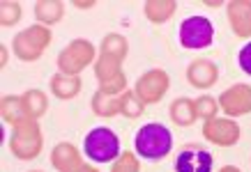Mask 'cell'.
<instances>
[{"mask_svg": "<svg viewBox=\"0 0 251 172\" xmlns=\"http://www.w3.org/2000/svg\"><path fill=\"white\" fill-rule=\"evenodd\" d=\"M134 150L143 161H164L173 150V133L161 122H148L134 135Z\"/></svg>", "mask_w": 251, "mask_h": 172, "instance_id": "cell-1", "label": "cell"}, {"mask_svg": "<svg viewBox=\"0 0 251 172\" xmlns=\"http://www.w3.org/2000/svg\"><path fill=\"white\" fill-rule=\"evenodd\" d=\"M44 138H42V127L37 120H23L12 127L9 135V151L19 161H32L42 154Z\"/></svg>", "mask_w": 251, "mask_h": 172, "instance_id": "cell-2", "label": "cell"}, {"mask_svg": "<svg viewBox=\"0 0 251 172\" xmlns=\"http://www.w3.org/2000/svg\"><path fill=\"white\" fill-rule=\"evenodd\" d=\"M51 42H53L51 28L37 23V25H30V28L21 30L12 39V53L21 62H37L44 55L46 48L51 46Z\"/></svg>", "mask_w": 251, "mask_h": 172, "instance_id": "cell-3", "label": "cell"}, {"mask_svg": "<svg viewBox=\"0 0 251 172\" xmlns=\"http://www.w3.org/2000/svg\"><path fill=\"white\" fill-rule=\"evenodd\" d=\"M83 154L92 163H111L120 156V138L115 135L113 129L95 127L83 138Z\"/></svg>", "mask_w": 251, "mask_h": 172, "instance_id": "cell-4", "label": "cell"}, {"mask_svg": "<svg viewBox=\"0 0 251 172\" xmlns=\"http://www.w3.org/2000/svg\"><path fill=\"white\" fill-rule=\"evenodd\" d=\"M97 62V51L90 39H72L60 53H58V71L67 76H78L85 67Z\"/></svg>", "mask_w": 251, "mask_h": 172, "instance_id": "cell-5", "label": "cell"}, {"mask_svg": "<svg viewBox=\"0 0 251 172\" xmlns=\"http://www.w3.org/2000/svg\"><path fill=\"white\" fill-rule=\"evenodd\" d=\"M177 37H180V46L187 48V51L207 48V46L214 42V23L210 21L207 16H201V14L187 16V19L180 23Z\"/></svg>", "mask_w": 251, "mask_h": 172, "instance_id": "cell-6", "label": "cell"}, {"mask_svg": "<svg viewBox=\"0 0 251 172\" xmlns=\"http://www.w3.org/2000/svg\"><path fill=\"white\" fill-rule=\"evenodd\" d=\"M168 87H171V76L164 69H150V71L138 76L134 92L145 106H150V104H159L161 99L166 97Z\"/></svg>", "mask_w": 251, "mask_h": 172, "instance_id": "cell-7", "label": "cell"}, {"mask_svg": "<svg viewBox=\"0 0 251 172\" xmlns=\"http://www.w3.org/2000/svg\"><path fill=\"white\" fill-rule=\"evenodd\" d=\"M201 133L205 135L207 142H212L217 147H233V145H237V140H240L242 129H240V124H237L235 120H230V117H214V120L203 122Z\"/></svg>", "mask_w": 251, "mask_h": 172, "instance_id": "cell-8", "label": "cell"}, {"mask_svg": "<svg viewBox=\"0 0 251 172\" xmlns=\"http://www.w3.org/2000/svg\"><path fill=\"white\" fill-rule=\"evenodd\" d=\"M219 108L224 110V115L240 117V115H249L251 112V85L247 83H235L230 85L228 90H224L219 94Z\"/></svg>", "mask_w": 251, "mask_h": 172, "instance_id": "cell-9", "label": "cell"}, {"mask_svg": "<svg viewBox=\"0 0 251 172\" xmlns=\"http://www.w3.org/2000/svg\"><path fill=\"white\" fill-rule=\"evenodd\" d=\"M214 156L203 147H184L175 156V172H212Z\"/></svg>", "mask_w": 251, "mask_h": 172, "instance_id": "cell-10", "label": "cell"}, {"mask_svg": "<svg viewBox=\"0 0 251 172\" xmlns=\"http://www.w3.org/2000/svg\"><path fill=\"white\" fill-rule=\"evenodd\" d=\"M226 14L233 35L240 39H251V0H230L226 2Z\"/></svg>", "mask_w": 251, "mask_h": 172, "instance_id": "cell-11", "label": "cell"}, {"mask_svg": "<svg viewBox=\"0 0 251 172\" xmlns=\"http://www.w3.org/2000/svg\"><path fill=\"white\" fill-rule=\"evenodd\" d=\"M217 78H219V67H217L212 60H207V58L194 60L189 67H187V81H189V85L196 87V90L212 87L214 83H217Z\"/></svg>", "mask_w": 251, "mask_h": 172, "instance_id": "cell-12", "label": "cell"}, {"mask_svg": "<svg viewBox=\"0 0 251 172\" xmlns=\"http://www.w3.org/2000/svg\"><path fill=\"white\" fill-rule=\"evenodd\" d=\"M51 163H53V168L58 172H74L85 161L76 145H72V142H58L53 147V151H51Z\"/></svg>", "mask_w": 251, "mask_h": 172, "instance_id": "cell-13", "label": "cell"}, {"mask_svg": "<svg viewBox=\"0 0 251 172\" xmlns=\"http://www.w3.org/2000/svg\"><path fill=\"white\" fill-rule=\"evenodd\" d=\"M81 78L78 76H67V74H53L51 76V92H53L55 99H62V101H72V99L78 97L81 92Z\"/></svg>", "mask_w": 251, "mask_h": 172, "instance_id": "cell-14", "label": "cell"}, {"mask_svg": "<svg viewBox=\"0 0 251 172\" xmlns=\"http://www.w3.org/2000/svg\"><path fill=\"white\" fill-rule=\"evenodd\" d=\"M175 9H177V2L175 0H145L143 2V14L150 23H166L173 19Z\"/></svg>", "mask_w": 251, "mask_h": 172, "instance_id": "cell-15", "label": "cell"}, {"mask_svg": "<svg viewBox=\"0 0 251 172\" xmlns=\"http://www.w3.org/2000/svg\"><path fill=\"white\" fill-rule=\"evenodd\" d=\"M90 106L97 117H115V115H120L122 94H106V92L97 90L92 94Z\"/></svg>", "mask_w": 251, "mask_h": 172, "instance_id": "cell-16", "label": "cell"}, {"mask_svg": "<svg viewBox=\"0 0 251 172\" xmlns=\"http://www.w3.org/2000/svg\"><path fill=\"white\" fill-rule=\"evenodd\" d=\"M95 76H97V81H99V87L118 81L120 76H125V71H122V62L115 60V58H111V55L99 53L97 62H95Z\"/></svg>", "mask_w": 251, "mask_h": 172, "instance_id": "cell-17", "label": "cell"}, {"mask_svg": "<svg viewBox=\"0 0 251 172\" xmlns=\"http://www.w3.org/2000/svg\"><path fill=\"white\" fill-rule=\"evenodd\" d=\"M35 16H37V21L42 25L51 28V25L62 21V16H65V2L62 0H37L35 2Z\"/></svg>", "mask_w": 251, "mask_h": 172, "instance_id": "cell-18", "label": "cell"}, {"mask_svg": "<svg viewBox=\"0 0 251 172\" xmlns=\"http://www.w3.org/2000/svg\"><path fill=\"white\" fill-rule=\"evenodd\" d=\"M21 101H23V108H25V115H28L30 120L39 122V117H44L46 110H49V97H46L42 90H37V87L23 92Z\"/></svg>", "mask_w": 251, "mask_h": 172, "instance_id": "cell-19", "label": "cell"}, {"mask_svg": "<svg viewBox=\"0 0 251 172\" xmlns=\"http://www.w3.org/2000/svg\"><path fill=\"white\" fill-rule=\"evenodd\" d=\"M168 112H171L173 124H177V127H191L198 120L196 108H194V99H189V97L175 99L173 104H171V108H168Z\"/></svg>", "mask_w": 251, "mask_h": 172, "instance_id": "cell-20", "label": "cell"}, {"mask_svg": "<svg viewBox=\"0 0 251 172\" xmlns=\"http://www.w3.org/2000/svg\"><path fill=\"white\" fill-rule=\"evenodd\" d=\"M0 115H2V122L5 124H19L23 120H30L25 115V108H23L21 97H14V94H5L2 101H0Z\"/></svg>", "mask_w": 251, "mask_h": 172, "instance_id": "cell-21", "label": "cell"}, {"mask_svg": "<svg viewBox=\"0 0 251 172\" xmlns=\"http://www.w3.org/2000/svg\"><path fill=\"white\" fill-rule=\"evenodd\" d=\"M99 53L111 55V58L122 62L127 58V53H129V42H127V37H122L118 32H108L106 37L101 39V51Z\"/></svg>", "mask_w": 251, "mask_h": 172, "instance_id": "cell-22", "label": "cell"}, {"mask_svg": "<svg viewBox=\"0 0 251 172\" xmlns=\"http://www.w3.org/2000/svg\"><path fill=\"white\" fill-rule=\"evenodd\" d=\"M194 108H196V117L198 120H203V122H207V120H214L217 115H219V101L214 97H210V94H203V97H198V99H194Z\"/></svg>", "mask_w": 251, "mask_h": 172, "instance_id": "cell-23", "label": "cell"}, {"mask_svg": "<svg viewBox=\"0 0 251 172\" xmlns=\"http://www.w3.org/2000/svg\"><path fill=\"white\" fill-rule=\"evenodd\" d=\"M143 110H145V104L136 97V92H134V90L122 92V106H120V115H122V117H129V120H134V117H141V115H143Z\"/></svg>", "mask_w": 251, "mask_h": 172, "instance_id": "cell-24", "label": "cell"}, {"mask_svg": "<svg viewBox=\"0 0 251 172\" xmlns=\"http://www.w3.org/2000/svg\"><path fill=\"white\" fill-rule=\"evenodd\" d=\"M21 2H16V0H2L0 2V25L2 28L16 25L21 21Z\"/></svg>", "mask_w": 251, "mask_h": 172, "instance_id": "cell-25", "label": "cell"}, {"mask_svg": "<svg viewBox=\"0 0 251 172\" xmlns=\"http://www.w3.org/2000/svg\"><path fill=\"white\" fill-rule=\"evenodd\" d=\"M111 172H141V165H138V156L134 151H122L120 156L113 161V168Z\"/></svg>", "mask_w": 251, "mask_h": 172, "instance_id": "cell-26", "label": "cell"}, {"mask_svg": "<svg viewBox=\"0 0 251 172\" xmlns=\"http://www.w3.org/2000/svg\"><path fill=\"white\" fill-rule=\"evenodd\" d=\"M237 64L242 69V74L251 76V42L240 48V53H237Z\"/></svg>", "mask_w": 251, "mask_h": 172, "instance_id": "cell-27", "label": "cell"}, {"mask_svg": "<svg viewBox=\"0 0 251 172\" xmlns=\"http://www.w3.org/2000/svg\"><path fill=\"white\" fill-rule=\"evenodd\" d=\"M7 60H9L7 46H0V67H7Z\"/></svg>", "mask_w": 251, "mask_h": 172, "instance_id": "cell-28", "label": "cell"}, {"mask_svg": "<svg viewBox=\"0 0 251 172\" xmlns=\"http://www.w3.org/2000/svg\"><path fill=\"white\" fill-rule=\"evenodd\" d=\"M97 2L95 0H88V2H83V0H74V7H78V9H90V7H95Z\"/></svg>", "mask_w": 251, "mask_h": 172, "instance_id": "cell-29", "label": "cell"}, {"mask_svg": "<svg viewBox=\"0 0 251 172\" xmlns=\"http://www.w3.org/2000/svg\"><path fill=\"white\" fill-rule=\"evenodd\" d=\"M74 172H99V170L95 168V165H90V163H83L78 170H74Z\"/></svg>", "mask_w": 251, "mask_h": 172, "instance_id": "cell-30", "label": "cell"}, {"mask_svg": "<svg viewBox=\"0 0 251 172\" xmlns=\"http://www.w3.org/2000/svg\"><path fill=\"white\" fill-rule=\"evenodd\" d=\"M219 172H242V170H240L237 165H224V168H221Z\"/></svg>", "mask_w": 251, "mask_h": 172, "instance_id": "cell-31", "label": "cell"}, {"mask_svg": "<svg viewBox=\"0 0 251 172\" xmlns=\"http://www.w3.org/2000/svg\"><path fill=\"white\" fill-rule=\"evenodd\" d=\"M205 5H207V7H221L224 2H221V0H214V2H212V0H205Z\"/></svg>", "mask_w": 251, "mask_h": 172, "instance_id": "cell-32", "label": "cell"}, {"mask_svg": "<svg viewBox=\"0 0 251 172\" xmlns=\"http://www.w3.org/2000/svg\"><path fill=\"white\" fill-rule=\"evenodd\" d=\"M30 172H44V170H30Z\"/></svg>", "mask_w": 251, "mask_h": 172, "instance_id": "cell-33", "label": "cell"}]
</instances>
